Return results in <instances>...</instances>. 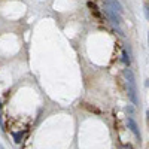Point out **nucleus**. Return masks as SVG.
Masks as SVG:
<instances>
[{
  "mask_svg": "<svg viewBox=\"0 0 149 149\" xmlns=\"http://www.w3.org/2000/svg\"><path fill=\"white\" fill-rule=\"evenodd\" d=\"M124 78H125V84H127V91H128V97L133 102V104L137 106L139 104V98H137V85H136V79H134V73L131 72V69H124Z\"/></svg>",
  "mask_w": 149,
  "mask_h": 149,
  "instance_id": "nucleus-1",
  "label": "nucleus"
},
{
  "mask_svg": "<svg viewBox=\"0 0 149 149\" xmlns=\"http://www.w3.org/2000/svg\"><path fill=\"white\" fill-rule=\"evenodd\" d=\"M127 124H128V128L131 130V133H133L137 139H140V137H142V134H140V130H139L137 122H136L133 118H127Z\"/></svg>",
  "mask_w": 149,
  "mask_h": 149,
  "instance_id": "nucleus-2",
  "label": "nucleus"
},
{
  "mask_svg": "<svg viewBox=\"0 0 149 149\" xmlns=\"http://www.w3.org/2000/svg\"><path fill=\"white\" fill-rule=\"evenodd\" d=\"M106 8L113 9L115 12H118L119 15H121L122 12H124V8H122V5L118 2V0H106Z\"/></svg>",
  "mask_w": 149,
  "mask_h": 149,
  "instance_id": "nucleus-3",
  "label": "nucleus"
},
{
  "mask_svg": "<svg viewBox=\"0 0 149 149\" xmlns=\"http://www.w3.org/2000/svg\"><path fill=\"white\" fill-rule=\"evenodd\" d=\"M86 6L90 8L91 14H93L94 17H97V18H102V12H100V9L97 8V5H95V3H93V2H88V3H86Z\"/></svg>",
  "mask_w": 149,
  "mask_h": 149,
  "instance_id": "nucleus-4",
  "label": "nucleus"
},
{
  "mask_svg": "<svg viewBox=\"0 0 149 149\" xmlns=\"http://www.w3.org/2000/svg\"><path fill=\"white\" fill-rule=\"evenodd\" d=\"M12 136H14V142H15V143H19V142H21V139H22V133H21V131L14 133Z\"/></svg>",
  "mask_w": 149,
  "mask_h": 149,
  "instance_id": "nucleus-5",
  "label": "nucleus"
},
{
  "mask_svg": "<svg viewBox=\"0 0 149 149\" xmlns=\"http://www.w3.org/2000/svg\"><path fill=\"white\" fill-rule=\"evenodd\" d=\"M122 63L125 64V66L130 64V57L127 55V51H124V52H122Z\"/></svg>",
  "mask_w": 149,
  "mask_h": 149,
  "instance_id": "nucleus-6",
  "label": "nucleus"
},
{
  "mask_svg": "<svg viewBox=\"0 0 149 149\" xmlns=\"http://www.w3.org/2000/svg\"><path fill=\"white\" fill-rule=\"evenodd\" d=\"M145 14H146V18L149 19V5H146V6H145Z\"/></svg>",
  "mask_w": 149,
  "mask_h": 149,
  "instance_id": "nucleus-7",
  "label": "nucleus"
},
{
  "mask_svg": "<svg viewBox=\"0 0 149 149\" xmlns=\"http://www.w3.org/2000/svg\"><path fill=\"white\" fill-rule=\"evenodd\" d=\"M122 149H133V148H131V145H124Z\"/></svg>",
  "mask_w": 149,
  "mask_h": 149,
  "instance_id": "nucleus-8",
  "label": "nucleus"
},
{
  "mask_svg": "<svg viewBox=\"0 0 149 149\" xmlns=\"http://www.w3.org/2000/svg\"><path fill=\"white\" fill-rule=\"evenodd\" d=\"M146 115H148V119H149V109H148V112H146Z\"/></svg>",
  "mask_w": 149,
  "mask_h": 149,
  "instance_id": "nucleus-9",
  "label": "nucleus"
},
{
  "mask_svg": "<svg viewBox=\"0 0 149 149\" xmlns=\"http://www.w3.org/2000/svg\"><path fill=\"white\" fill-rule=\"evenodd\" d=\"M148 42H149V31H148Z\"/></svg>",
  "mask_w": 149,
  "mask_h": 149,
  "instance_id": "nucleus-10",
  "label": "nucleus"
},
{
  "mask_svg": "<svg viewBox=\"0 0 149 149\" xmlns=\"http://www.w3.org/2000/svg\"><path fill=\"white\" fill-rule=\"evenodd\" d=\"M0 149H5V148H3V146H2V145H0Z\"/></svg>",
  "mask_w": 149,
  "mask_h": 149,
  "instance_id": "nucleus-11",
  "label": "nucleus"
},
{
  "mask_svg": "<svg viewBox=\"0 0 149 149\" xmlns=\"http://www.w3.org/2000/svg\"><path fill=\"white\" fill-rule=\"evenodd\" d=\"M0 110H2V104H0Z\"/></svg>",
  "mask_w": 149,
  "mask_h": 149,
  "instance_id": "nucleus-12",
  "label": "nucleus"
}]
</instances>
